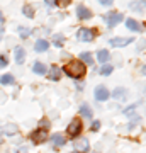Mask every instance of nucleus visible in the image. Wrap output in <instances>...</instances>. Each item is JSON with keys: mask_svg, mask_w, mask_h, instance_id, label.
<instances>
[{"mask_svg": "<svg viewBox=\"0 0 146 153\" xmlns=\"http://www.w3.org/2000/svg\"><path fill=\"white\" fill-rule=\"evenodd\" d=\"M0 65H4V66L7 65V60H5V58H0Z\"/></svg>", "mask_w": 146, "mask_h": 153, "instance_id": "7c9ffc66", "label": "nucleus"}, {"mask_svg": "<svg viewBox=\"0 0 146 153\" xmlns=\"http://www.w3.org/2000/svg\"><path fill=\"white\" fill-rule=\"evenodd\" d=\"M22 12H24V16L26 17H34V10H33V7L31 5H24Z\"/></svg>", "mask_w": 146, "mask_h": 153, "instance_id": "5701e85b", "label": "nucleus"}, {"mask_svg": "<svg viewBox=\"0 0 146 153\" xmlns=\"http://www.w3.org/2000/svg\"><path fill=\"white\" fill-rule=\"evenodd\" d=\"M134 109H136V105H131V107H127V109L124 111V114L131 116V114H133V112H134Z\"/></svg>", "mask_w": 146, "mask_h": 153, "instance_id": "a878e982", "label": "nucleus"}, {"mask_svg": "<svg viewBox=\"0 0 146 153\" xmlns=\"http://www.w3.org/2000/svg\"><path fill=\"white\" fill-rule=\"evenodd\" d=\"M60 76H61V68H58V66H51L49 68V78L51 80H60Z\"/></svg>", "mask_w": 146, "mask_h": 153, "instance_id": "ddd939ff", "label": "nucleus"}, {"mask_svg": "<svg viewBox=\"0 0 146 153\" xmlns=\"http://www.w3.org/2000/svg\"><path fill=\"white\" fill-rule=\"evenodd\" d=\"M76 16H78V19H90L92 17V14H90V10L87 9V7H83V5H78L76 7Z\"/></svg>", "mask_w": 146, "mask_h": 153, "instance_id": "1a4fd4ad", "label": "nucleus"}, {"mask_svg": "<svg viewBox=\"0 0 146 153\" xmlns=\"http://www.w3.org/2000/svg\"><path fill=\"white\" fill-rule=\"evenodd\" d=\"M71 153H78V152H71Z\"/></svg>", "mask_w": 146, "mask_h": 153, "instance_id": "f704fd0d", "label": "nucleus"}, {"mask_svg": "<svg viewBox=\"0 0 146 153\" xmlns=\"http://www.w3.org/2000/svg\"><path fill=\"white\" fill-rule=\"evenodd\" d=\"M138 123H139V117H134V119H133V121L129 123V129H133V128H134V126L138 124Z\"/></svg>", "mask_w": 146, "mask_h": 153, "instance_id": "bb28decb", "label": "nucleus"}, {"mask_svg": "<svg viewBox=\"0 0 146 153\" xmlns=\"http://www.w3.org/2000/svg\"><path fill=\"white\" fill-rule=\"evenodd\" d=\"M80 63H83V65H92L93 58L90 56V53H82L80 55Z\"/></svg>", "mask_w": 146, "mask_h": 153, "instance_id": "dca6fc26", "label": "nucleus"}, {"mask_svg": "<svg viewBox=\"0 0 146 153\" xmlns=\"http://www.w3.org/2000/svg\"><path fill=\"white\" fill-rule=\"evenodd\" d=\"M4 21V14H2V12H0V22Z\"/></svg>", "mask_w": 146, "mask_h": 153, "instance_id": "473e14b6", "label": "nucleus"}, {"mask_svg": "<svg viewBox=\"0 0 146 153\" xmlns=\"http://www.w3.org/2000/svg\"><path fill=\"white\" fill-rule=\"evenodd\" d=\"M124 95H126V88H122V87L112 90V97H116V99H124Z\"/></svg>", "mask_w": 146, "mask_h": 153, "instance_id": "aec40b11", "label": "nucleus"}, {"mask_svg": "<svg viewBox=\"0 0 146 153\" xmlns=\"http://www.w3.org/2000/svg\"><path fill=\"white\" fill-rule=\"evenodd\" d=\"M80 131H82L80 119H71V123L68 124V128H66V133H68L71 138H75V136H78V134H80Z\"/></svg>", "mask_w": 146, "mask_h": 153, "instance_id": "f03ea898", "label": "nucleus"}, {"mask_svg": "<svg viewBox=\"0 0 146 153\" xmlns=\"http://www.w3.org/2000/svg\"><path fill=\"white\" fill-rule=\"evenodd\" d=\"M73 146H75V152L83 153V152H88L90 145H88V140H87V138H78V140H75Z\"/></svg>", "mask_w": 146, "mask_h": 153, "instance_id": "20e7f679", "label": "nucleus"}, {"mask_svg": "<svg viewBox=\"0 0 146 153\" xmlns=\"http://www.w3.org/2000/svg\"><path fill=\"white\" fill-rule=\"evenodd\" d=\"M110 4H112L110 0H104V2H102V5H110Z\"/></svg>", "mask_w": 146, "mask_h": 153, "instance_id": "2f4dec72", "label": "nucleus"}, {"mask_svg": "<svg viewBox=\"0 0 146 153\" xmlns=\"http://www.w3.org/2000/svg\"><path fill=\"white\" fill-rule=\"evenodd\" d=\"M19 34H21L22 38H27V36L31 34V31H29V29H26V27H19Z\"/></svg>", "mask_w": 146, "mask_h": 153, "instance_id": "393cba45", "label": "nucleus"}, {"mask_svg": "<svg viewBox=\"0 0 146 153\" xmlns=\"http://www.w3.org/2000/svg\"><path fill=\"white\" fill-rule=\"evenodd\" d=\"M126 26H127L131 31H141V26L134 21V19H127V21H126Z\"/></svg>", "mask_w": 146, "mask_h": 153, "instance_id": "a211bd4d", "label": "nucleus"}, {"mask_svg": "<svg viewBox=\"0 0 146 153\" xmlns=\"http://www.w3.org/2000/svg\"><path fill=\"white\" fill-rule=\"evenodd\" d=\"M31 138H33L34 143H44L46 140H48V133H46V129H38V131H34L33 134H31Z\"/></svg>", "mask_w": 146, "mask_h": 153, "instance_id": "0eeeda50", "label": "nucleus"}, {"mask_svg": "<svg viewBox=\"0 0 146 153\" xmlns=\"http://www.w3.org/2000/svg\"><path fill=\"white\" fill-rule=\"evenodd\" d=\"M80 114L83 116V117H87V119H90L92 117V111H90V107L87 104H82V107H80Z\"/></svg>", "mask_w": 146, "mask_h": 153, "instance_id": "f3484780", "label": "nucleus"}, {"mask_svg": "<svg viewBox=\"0 0 146 153\" xmlns=\"http://www.w3.org/2000/svg\"><path fill=\"white\" fill-rule=\"evenodd\" d=\"M49 46L48 41H44V39H39V41H36V44H34V49L36 51H46Z\"/></svg>", "mask_w": 146, "mask_h": 153, "instance_id": "2eb2a0df", "label": "nucleus"}, {"mask_svg": "<svg viewBox=\"0 0 146 153\" xmlns=\"http://www.w3.org/2000/svg\"><path fill=\"white\" fill-rule=\"evenodd\" d=\"M51 140H53V145H54V146H63V145L66 143L65 136H63V134H60V133L53 134V136H51Z\"/></svg>", "mask_w": 146, "mask_h": 153, "instance_id": "f8f14e48", "label": "nucleus"}, {"mask_svg": "<svg viewBox=\"0 0 146 153\" xmlns=\"http://www.w3.org/2000/svg\"><path fill=\"white\" fill-rule=\"evenodd\" d=\"M16 133H17V124H7L2 129V134H5V136H14Z\"/></svg>", "mask_w": 146, "mask_h": 153, "instance_id": "9b49d317", "label": "nucleus"}, {"mask_svg": "<svg viewBox=\"0 0 146 153\" xmlns=\"http://www.w3.org/2000/svg\"><path fill=\"white\" fill-rule=\"evenodd\" d=\"M109 95H110V94H109V90L105 87H104V85H100V87H97L95 88V99H97V100H107L109 99Z\"/></svg>", "mask_w": 146, "mask_h": 153, "instance_id": "6e6552de", "label": "nucleus"}, {"mask_svg": "<svg viewBox=\"0 0 146 153\" xmlns=\"http://www.w3.org/2000/svg\"><path fill=\"white\" fill-rule=\"evenodd\" d=\"M100 73H102V75H110V73H112V66L110 65H104L102 68H100Z\"/></svg>", "mask_w": 146, "mask_h": 153, "instance_id": "b1692460", "label": "nucleus"}, {"mask_svg": "<svg viewBox=\"0 0 146 153\" xmlns=\"http://www.w3.org/2000/svg\"><path fill=\"white\" fill-rule=\"evenodd\" d=\"M65 71L71 76V78H82V76L85 75V65L80 63V61L73 60L65 66Z\"/></svg>", "mask_w": 146, "mask_h": 153, "instance_id": "f257e3e1", "label": "nucleus"}, {"mask_svg": "<svg viewBox=\"0 0 146 153\" xmlns=\"http://www.w3.org/2000/svg\"><path fill=\"white\" fill-rule=\"evenodd\" d=\"M0 83H2V85H10V83H14V76L12 75H2L0 76Z\"/></svg>", "mask_w": 146, "mask_h": 153, "instance_id": "4be33fe9", "label": "nucleus"}, {"mask_svg": "<svg viewBox=\"0 0 146 153\" xmlns=\"http://www.w3.org/2000/svg\"><path fill=\"white\" fill-rule=\"evenodd\" d=\"M105 21H107V24L112 27V26H116V24H119V22L122 21V14H119V12H110V14L105 16Z\"/></svg>", "mask_w": 146, "mask_h": 153, "instance_id": "423d86ee", "label": "nucleus"}, {"mask_svg": "<svg viewBox=\"0 0 146 153\" xmlns=\"http://www.w3.org/2000/svg\"><path fill=\"white\" fill-rule=\"evenodd\" d=\"M99 128H100V123H99V121H93V124H92V131H97Z\"/></svg>", "mask_w": 146, "mask_h": 153, "instance_id": "cd10ccee", "label": "nucleus"}, {"mask_svg": "<svg viewBox=\"0 0 146 153\" xmlns=\"http://www.w3.org/2000/svg\"><path fill=\"white\" fill-rule=\"evenodd\" d=\"M14 55H16V61L19 63V65H22V63H24V60H26V51L19 46V48H16Z\"/></svg>", "mask_w": 146, "mask_h": 153, "instance_id": "9d476101", "label": "nucleus"}, {"mask_svg": "<svg viewBox=\"0 0 146 153\" xmlns=\"http://www.w3.org/2000/svg\"><path fill=\"white\" fill-rule=\"evenodd\" d=\"M0 143H2V129H0Z\"/></svg>", "mask_w": 146, "mask_h": 153, "instance_id": "72a5a7b5", "label": "nucleus"}, {"mask_svg": "<svg viewBox=\"0 0 146 153\" xmlns=\"http://www.w3.org/2000/svg\"><path fill=\"white\" fill-rule=\"evenodd\" d=\"M109 51L107 49H100V51H99V55H97V60L100 61V63H105V61L109 60Z\"/></svg>", "mask_w": 146, "mask_h": 153, "instance_id": "6ab92c4d", "label": "nucleus"}, {"mask_svg": "<svg viewBox=\"0 0 146 153\" xmlns=\"http://www.w3.org/2000/svg\"><path fill=\"white\" fill-rule=\"evenodd\" d=\"M16 153H29V152H27L26 146H21V148H17V150H16Z\"/></svg>", "mask_w": 146, "mask_h": 153, "instance_id": "c85d7f7f", "label": "nucleus"}, {"mask_svg": "<svg viewBox=\"0 0 146 153\" xmlns=\"http://www.w3.org/2000/svg\"><path fill=\"white\" fill-rule=\"evenodd\" d=\"M131 41H134V39H131V38H112L109 43H110L112 48H124V46H127Z\"/></svg>", "mask_w": 146, "mask_h": 153, "instance_id": "39448f33", "label": "nucleus"}, {"mask_svg": "<svg viewBox=\"0 0 146 153\" xmlns=\"http://www.w3.org/2000/svg\"><path fill=\"white\" fill-rule=\"evenodd\" d=\"M76 38H78V41H82V43H90L93 39V31L88 27H82L78 33H76Z\"/></svg>", "mask_w": 146, "mask_h": 153, "instance_id": "7ed1b4c3", "label": "nucleus"}, {"mask_svg": "<svg viewBox=\"0 0 146 153\" xmlns=\"http://www.w3.org/2000/svg\"><path fill=\"white\" fill-rule=\"evenodd\" d=\"M33 71L36 73V75H46V73H48V68H46L43 63H39V61H38V63H34Z\"/></svg>", "mask_w": 146, "mask_h": 153, "instance_id": "4468645a", "label": "nucleus"}, {"mask_svg": "<svg viewBox=\"0 0 146 153\" xmlns=\"http://www.w3.org/2000/svg\"><path fill=\"white\" fill-rule=\"evenodd\" d=\"M63 43H65V36H63V34H56V36H53V44L54 46H63Z\"/></svg>", "mask_w": 146, "mask_h": 153, "instance_id": "412c9836", "label": "nucleus"}, {"mask_svg": "<svg viewBox=\"0 0 146 153\" xmlns=\"http://www.w3.org/2000/svg\"><path fill=\"white\" fill-rule=\"evenodd\" d=\"M41 126H43L41 129H48V128H49V123H48V121H41Z\"/></svg>", "mask_w": 146, "mask_h": 153, "instance_id": "c756f323", "label": "nucleus"}]
</instances>
